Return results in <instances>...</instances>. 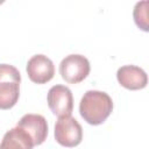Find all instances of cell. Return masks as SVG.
Returning a JSON list of instances; mask_svg holds the SVG:
<instances>
[{
    "label": "cell",
    "instance_id": "cell-1",
    "mask_svg": "<svg viewBox=\"0 0 149 149\" xmlns=\"http://www.w3.org/2000/svg\"><path fill=\"white\" fill-rule=\"evenodd\" d=\"M113 111L112 98L102 91L90 90L84 93L79 102L80 116L92 126H99L106 121Z\"/></svg>",
    "mask_w": 149,
    "mask_h": 149
},
{
    "label": "cell",
    "instance_id": "cell-2",
    "mask_svg": "<svg viewBox=\"0 0 149 149\" xmlns=\"http://www.w3.org/2000/svg\"><path fill=\"white\" fill-rule=\"evenodd\" d=\"M91 65L88 59L78 54H72L62 59L59 64L61 77L69 84H78L83 81L90 73Z\"/></svg>",
    "mask_w": 149,
    "mask_h": 149
},
{
    "label": "cell",
    "instance_id": "cell-3",
    "mask_svg": "<svg viewBox=\"0 0 149 149\" xmlns=\"http://www.w3.org/2000/svg\"><path fill=\"white\" fill-rule=\"evenodd\" d=\"M54 135L58 144L66 148H73L80 144L83 140V128L71 115L62 116L56 121Z\"/></svg>",
    "mask_w": 149,
    "mask_h": 149
},
{
    "label": "cell",
    "instance_id": "cell-4",
    "mask_svg": "<svg viewBox=\"0 0 149 149\" xmlns=\"http://www.w3.org/2000/svg\"><path fill=\"white\" fill-rule=\"evenodd\" d=\"M47 101L54 115L70 116L73 111V97L71 90L65 85L52 86L47 95Z\"/></svg>",
    "mask_w": 149,
    "mask_h": 149
},
{
    "label": "cell",
    "instance_id": "cell-5",
    "mask_svg": "<svg viewBox=\"0 0 149 149\" xmlns=\"http://www.w3.org/2000/svg\"><path fill=\"white\" fill-rule=\"evenodd\" d=\"M27 73L29 79L35 84H45L54 78L55 65L45 55H34L27 63Z\"/></svg>",
    "mask_w": 149,
    "mask_h": 149
},
{
    "label": "cell",
    "instance_id": "cell-6",
    "mask_svg": "<svg viewBox=\"0 0 149 149\" xmlns=\"http://www.w3.org/2000/svg\"><path fill=\"white\" fill-rule=\"evenodd\" d=\"M16 127L22 128L29 134L33 140L34 146L42 144L48 136V122L45 118L41 114H26L17 122Z\"/></svg>",
    "mask_w": 149,
    "mask_h": 149
},
{
    "label": "cell",
    "instance_id": "cell-7",
    "mask_svg": "<svg viewBox=\"0 0 149 149\" xmlns=\"http://www.w3.org/2000/svg\"><path fill=\"white\" fill-rule=\"evenodd\" d=\"M116 79L119 84L130 91L142 90L148 84V76L146 71L136 65H123L116 71Z\"/></svg>",
    "mask_w": 149,
    "mask_h": 149
},
{
    "label": "cell",
    "instance_id": "cell-8",
    "mask_svg": "<svg viewBox=\"0 0 149 149\" xmlns=\"http://www.w3.org/2000/svg\"><path fill=\"white\" fill-rule=\"evenodd\" d=\"M31 137L22 128L14 127L6 132L0 143V149H33Z\"/></svg>",
    "mask_w": 149,
    "mask_h": 149
},
{
    "label": "cell",
    "instance_id": "cell-9",
    "mask_svg": "<svg viewBox=\"0 0 149 149\" xmlns=\"http://www.w3.org/2000/svg\"><path fill=\"white\" fill-rule=\"evenodd\" d=\"M20 97V84L14 81L0 83V109H10Z\"/></svg>",
    "mask_w": 149,
    "mask_h": 149
},
{
    "label": "cell",
    "instance_id": "cell-10",
    "mask_svg": "<svg viewBox=\"0 0 149 149\" xmlns=\"http://www.w3.org/2000/svg\"><path fill=\"white\" fill-rule=\"evenodd\" d=\"M148 1H141L137 2L134 7L133 16L136 26L142 29L143 31H148Z\"/></svg>",
    "mask_w": 149,
    "mask_h": 149
},
{
    "label": "cell",
    "instance_id": "cell-11",
    "mask_svg": "<svg viewBox=\"0 0 149 149\" xmlns=\"http://www.w3.org/2000/svg\"><path fill=\"white\" fill-rule=\"evenodd\" d=\"M5 81L21 83V74L15 66L10 64H0V83Z\"/></svg>",
    "mask_w": 149,
    "mask_h": 149
}]
</instances>
